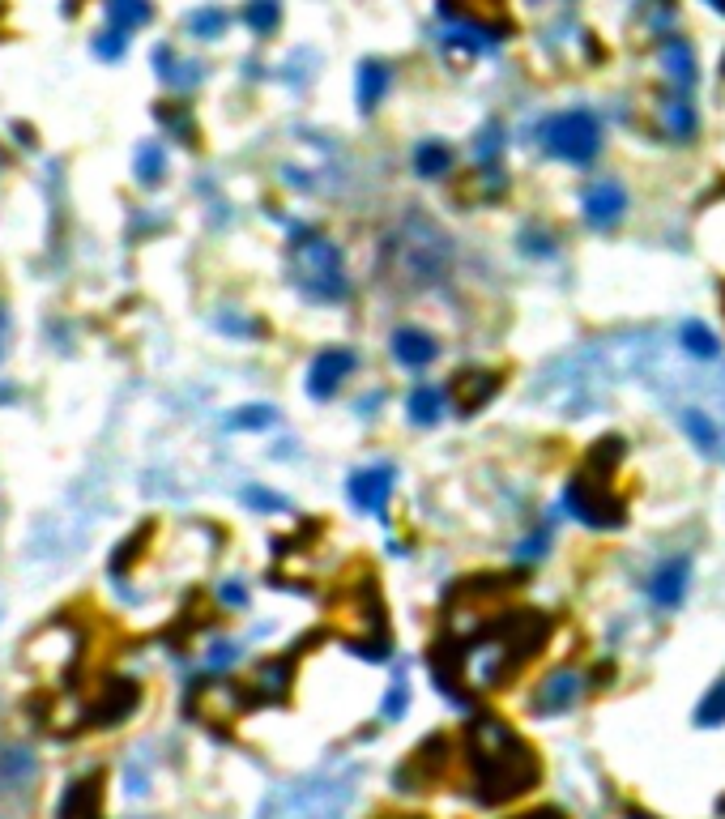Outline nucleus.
I'll return each instance as SVG.
<instances>
[{
	"label": "nucleus",
	"instance_id": "nucleus-37",
	"mask_svg": "<svg viewBox=\"0 0 725 819\" xmlns=\"http://www.w3.org/2000/svg\"><path fill=\"white\" fill-rule=\"evenodd\" d=\"M713 5H717V9H725V0H713Z\"/></svg>",
	"mask_w": 725,
	"mask_h": 819
},
{
	"label": "nucleus",
	"instance_id": "nucleus-5",
	"mask_svg": "<svg viewBox=\"0 0 725 819\" xmlns=\"http://www.w3.org/2000/svg\"><path fill=\"white\" fill-rule=\"evenodd\" d=\"M354 798L350 777H316V781H295L286 790L269 794L261 819H342Z\"/></svg>",
	"mask_w": 725,
	"mask_h": 819
},
{
	"label": "nucleus",
	"instance_id": "nucleus-4",
	"mask_svg": "<svg viewBox=\"0 0 725 819\" xmlns=\"http://www.w3.org/2000/svg\"><path fill=\"white\" fill-rule=\"evenodd\" d=\"M290 273H295V282L303 286V295L325 299V303L346 299V291H350L342 248H337L333 239H325L320 231H299L295 235V244H290Z\"/></svg>",
	"mask_w": 725,
	"mask_h": 819
},
{
	"label": "nucleus",
	"instance_id": "nucleus-20",
	"mask_svg": "<svg viewBox=\"0 0 725 819\" xmlns=\"http://www.w3.org/2000/svg\"><path fill=\"white\" fill-rule=\"evenodd\" d=\"M389 94V64L380 60H367L359 69V107L363 111H376V103Z\"/></svg>",
	"mask_w": 725,
	"mask_h": 819
},
{
	"label": "nucleus",
	"instance_id": "nucleus-2",
	"mask_svg": "<svg viewBox=\"0 0 725 819\" xmlns=\"http://www.w3.org/2000/svg\"><path fill=\"white\" fill-rule=\"evenodd\" d=\"M453 265V239H448L427 214L401 218V227L384 244V269L389 278L410 286V291H427Z\"/></svg>",
	"mask_w": 725,
	"mask_h": 819
},
{
	"label": "nucleus",
	"instance_id": "nucleus-35",
	"mask_svg": "<svg viewBox=\"0 0 725 819\" xmlns=\"http://www.w3.org/2000/svg\"><path fill=\"white\" fill-rule=\"evenodd\" d=\"M222 598H227L231 606H244V602H248V589H239V585H222Z\"/></svg>",
	"mask_w": 725,
	"mask_h": 819
},
{
	"label": "nucleus",
	"instance_id": "nucleus-33",
	"mask_svg": "<svg viewBox=\"0 0 725 819\" xmlns=\"http://www.w3.org/2000/svg\"><path fill=\"white\" fill-rule=\"evenodd\" d=\"M499 154V133L495 128H487V133H478V146H474V158L478 163H487L491 167V158Z\"/></svg>",
	"mask_w": 725,
	"mask_h": 819
},
{
	"label": "nucleus",
	"instance_id": "nucleus-25",
	"mask_svg": "<svg viewBox=\"0 0 725 819\" xmlns=\"http://www.w3.org/2000/svg\"><path fill=\"white\" fill-rule=\"evenodd\" d=\"M679 337H683V350L687 355H696V359H717L721 355V342L713 337V329L700 325V320H687Z\"/></svg>",
	"mask_w": 725,
	"mask_h": 819
},
{
	"label": "nucleus",
	"instance_id": "nucleus-14",
	"mask_svg": "<svg viewBox=\"0 0 725 819\" xmlns=\"http://www.w3.org/2000/svg\"><path fill=\"white\" fill-rule=\"evenodd\" d=\"M580 687H585V679H580L576 670H555L551 679L538 687L534 713H563V709H572L576 696H580Z\"/></svg>",
	"mask_w": 725,
	"mask_h": 819
},
{
	"label": "nucleus",
	"instance_id": "nucleus-22",
	"mask_svg": "<svg viewBox=\"0 0 725 819\" xmlns=\"http://www.w3.org/2000/svg\"><path fill=\"white\" fill-rule=\"evenodd\" d=\"M107 18H111L116 30L133 35L137 26L150 22V0H107Z\"/></svg>",
	"mask_w": 725,
	"mask_h": 819
},
{
	"label": "nucleus",
	"instance_id": "nucleus-15",
	"mask_svg": "<svg viewBox=\"0 0 725 819\" xmlns=\"http://www.w3.org/2000/svg\"><path fill=\"white\" fill-rule=\"evenodd\" d=\"M495 389H499V380L491 372H461L448 384V401H453L461 414H474V410H482V401L495 397Z\"/></svg>",
	"mask_w": 725,
	"mask_h": 819
},
{
	"label": "nucleus",
	"instance_id": "nucleus-1",
	"mask_svg": "<svg viewBox=\"0 0 725 819\" xmlns=\"http://www.w3.org/2000/svg\"><path fill=\"white\" fill-rule=\"evenodd\" d=\"M542 777L538 756L517 734L499 721H474L470 726V785L482 807L508 802L525 790H534Z\"/></svg>",
	"mask_w": 725,
	"mask_h": 819
},
{
	"label": "nucleus",
	"instance_id": "nucleus-21",
	"mask_svg": "<svg viewBox=\"0 0 725 819\" xmlns=\"http://www.w3.org/2000/svg\"><path fill=\"white\" fill-rule=\"evenodd\" d=\"M406 410H410V423H418V427L440 423L444 419V393L431 389V384H418V389L410 393V401H406Z\"/></svg>",
	"mask_w": 725,
	"mask_h": 819
},
{
	"label": "nucleus",
	"instance_id": "nucleus-18",
	"mask_svg": "<svg viewBox=\"0 0 725 819\" xmlns=\"http://www.w3.org/2000/svg\"><path fill=\"white\" fill-rule=\"evenodd\" d=\"M657 116H662V128L674 141H691V133H696V111H691L687 94H674V99H666L662 107H657Z\"/></svg>",
	"mask_w": 725,
	"mask_h": 819
},
{
	"label": "nucleus",
	"instance_id": "nucleus-27",
	"mask_svg": "<svg viewBox=\"0 0 725 819\" xmlns=\"http://www.w3.org/2000/svg\"><path fill=\"white\" fill-rule=\"evenodd\" d=\"M163 167H167V154L158 150L154 141L137 150V180L141 184H158V180H163Z\"/></svg>",
	"mask_w": 725,
	"mask_h": 819
},
{
	"label": "nucleus",
	"instance_id": "nucleus-34",
	"mask_svg": "<svg viewBox=\"0 0 725 819\" xmlns=\"http://www.w3.org/2000/svg\"><path fill=\"white\" fill-rule=\"evenodd\" d=\"M512 819H568L559 807H538V811H525V815H512Z\"/></svg>",
	"mask_w": 725,
	"mask_h": 819
},
{
	"label": "nucleus",
	"instance_id": "nucleus-24",
	"mask_svg": "<svg viewBox=\"0 0 725 819\" xmlns=\"http://www.w3.org/2000/svg\"><path fill=\"white\" fill-rule=\"evenodd\" d=\"M286 679H290V662H265L261 670H256V679H252V692L261 696V700H278L286 692Z\"/></svg>",
	"mask_w": 725,
	"mask_h": 819
},
{
	"label": "nucleus",
	"instance_id": "nucleus-3",
	"mask_svg": "<svg viewBox=\"0 0 725 819\" xmlns=\"http://www.w3.org/2000/svg\"><path fill=\"white\" fill-rule=\"evenodd\" d=\"M619 444L623 440H602L598 448H593L585 470L572 478L568 495H563V504L572 508V517L585 521L589 529H619L623 525V500L615 495V487H610V478H615V461L623 457Z\"/></svg>",
	"mask_w": 725,
	"mask_h": 819
},
{
	"label": "nucleus",
	"instance_id": "nucleus-26",
	"mask_svg": "<svg viewBox=\"0 0 725 819\" xmlns=\"http://www.w3.org/2000/svg\"><path fill=\"white\" fill-rule=\"evenodd\" d=\"M244 22L256 30V35H273L278 22H282V5H278V0H248Z\"/></svg>",
	"mask_w": 725,
	"mask_h": 819
},
{
	"label": "nucleus",
	"instance_id": "nucleus-17",
	"mask_svg": "<svg viewBox=\"0 0 725 819\" xmlns=\"http://www.w3.org/2000/svg\"><path fill=\"white\" fill-rule=\"evenodd\" d=\"M679 427H683V436L700 448V453H717V448H721V427L708 419V410L683 406V410H679Z\"/></svg>",
	"mask_w": 725,
	"mask_h": 819
},
{
	"label": "nucleus",
	"instance_id": "nucleus-28",
	"mask_svg": "<svg viewBox=\"0 0 725 819\" xmlns=\"http://www.w3.org/2000/svg\"><path fill=\"white\" fill-rule=\"evenodd\" d=\"M188 30L197 39H218L222 30H227V13H222V9H197L188 18Z\"/></svg>",
	"mask_w": 725,
	"mask_h": 819
},
{
	"label": "nucleus",
	"instance_id": "nucleus-9",
	"mask_svg": "<svg viewBox=\"0 0 725 819\" xmlns=\"http://www.w3.org/2000/svg\"><path fill=\"white\" fill-rule=\"evenodd\" d=\"M354 367H359L354 350H342V346L320 350V355L312 359V367H308V393H312L316 401H329V397L350 380Z\"/></svg>",
	"mask_w": 725,
	"mask_h": 819
},
{
	"label": "nucleus",
	"instance_id": "nucleus-30",
	"mask_svg": "<svg viewBox=\"0 0 725 819\" xmlns=\"http://www.w3.org/2000/svg\"><path fill=\"white\" fill-rule=\"evenodd\" d=\"M124 47H128V35H124V30H116V26L103 30V35L94 39V52H99L103 60H120V56H124Z\"/></svg>",
	"mask_w": 725,
	"mask_h": 819
},
{
	"label": "nucleus",
	"instance_id": "nucleus-32",
	"mask_svg": "<svg viewBox=\"0 0 725 819\" xmlns=\"http://www.w3.org/2000/svg\"><path fill=\"white\" fill-rule=\"evenodd\" d=\"M273 423V410L269 406H248L244 414H235L231 427H244V431H256V427H269Z\"/></svg>",
	"mask_w": 725,
	"mask_h": 819
},
{
	"label": "nucleus",
	"instance_id": "nucleus-19",
	"mask_svg": "<svg viewBox=\"0 0 725 819\" xmlns=\"http://www.w3.org/2000/svg\"><path fill=\"white\" fill-rule=\"evenodd\" d=\"M414 171L427 175V180H440V175L453 171V150L444 141H418L414 146Z\"/></svg>",
	"mask_w": 725,
	"mask_h": 819
},
{
	"label": "nucleus",
	"instance_id": "nucleus-6",
	"mask_svg": "<svg viewBox=\"0 0 725 819\" xmlns=\"http://www.w3.org/2000/svg\"><path fill=\"white\" fill-rule=\"evenodd\" d=\"M542 150L559 158V163H572V167H589L593 158L602 150V124L593 111H559L542 124Z\"/></svg>",
	"mask_w": 725,
	"mask_h": 819
},
{
	"label": "nucleus",
	"instance_id": "nucleus-13",
	"mask_svg": "<svg viewBox=\"0 0 725 819\" xmlns=\"http://www.w3.org/2000/svg\"><path fill=\"white\" fill-rule=\"evenodd\" d=\"M687 576H691V564L683 555H674V559H666L662 568L653 572V581H649V598L657 602V606H679L683 598H687Z\"/></svg>",
	"mask_w": 725,
	"mask_h": 819
},
{
	"label": "nucleus",
	"instance_id": "nucleus-29",
	"mask_svg": "<svg viewBox=\"0 0 725 819\" xmlns=\"http://www.w3.org/2000/svg\"><path fill=\"white\" fill-rule=\"evenodd\" d=\"M696 721H700V726H721V721H725V679H721V683L713 687V692H708V696L700 700Z\"/></svg>",
	"mask_w": 725,
	"mask_h": 819
},
{
	"label": "nucleus",
	"instance_id": "nucleus-7",
	"mask_svg": "<svg viewBox=\"0 0 725 819\" xmlns=\"http://www.w3.org/2000/svg\"><path fill=\"white\" fill-rule=\"evenodd\" d=\"M137 704H141L137 679H107L94 687L90 704L82 709V726H116V721L133 717Z\"/></svg>",
	"mask_w": 725,
	"mask_h": 819
},
{
	"label": "nucleus",
	"instance_id": "nucleus-31",
	"mask_svg": "<svg viewBox=\"0 0 725 819\" xmlns=\"http://www.w3.org/2000/svg\"><path fill=\"white\" fill-rule=\"evenodd\" d=\"M406 700H410V687H406V679H397V683L389 687V696H384V704H380V717L397 721L401 713H406Z\"/></svg>",
	"mask_w": 725,
	"mask_h": 819
},
{
	"label": "nucleus",
	"instance_id": "nucleus-16",
	"mask_svg": "<svg viewBox=\"0 0 725 819\" xmlns=\"http://www.w3.org/2000/svg\"><path fill=\"white\" fill-rule=\"evenodd\" d=\"M662 73H666L679 90H691V86H696V52H691V43H687V39L670 35V39L662 43Z\"/></svg>",
	"mask_w": 725,
	"mask_h": 819
},
{
	"label": "nucleus",
	"instance_id": "nucleus-8",
	"mask_svg": "<svg viewBox=\"0 0 725 819\" xmlns=\"http://www.w3.org/2000/svg\"><path fill=\"white\" fill-rule=\"evenodd\" d=\"M393 483H397L393 465H367V470H354V474H350L346 495H350L354 508H363V512H372V517H380V512L389 508Z\"/></svg>",
	"mask_w": 725,
	"mask_h": 819
},
{
	"label": "nucleus",
	"instance_id": "nucleus-12",
	"mask_svg": "<svg viewBox=\"0 0 725 819\" xmlns=\"http://www.w3.org/2000/svg\"><path fill=\"white\" fill-rule=\"evenodd\" d=\"M393 359L401 367H410V372H423L427 363H435V355H440V346H435V337L427 329H418V325H401L393 333Z\"/></svg>",
	"mask_w": 725,
	"mask_h": 819
},
{
	"label": "nucleus",
	"instance_id": "nucleus-23",
	"mask_svg": "<svg viewBox=\"0 0 725 819\" xmlns=\"http://www.w3.org/2000/svg\"><path fill=\"white\" fill-rule=\"evenodd\" d=\"M154 64H158V77H163V82H171V86H192V82L201 77V73H197L201 64L180 60V56L171 52V47H158V52H154Z\"/></svg>",
	"mask_w": 725,
	"mask_h": 819
},
{
	"label": "nucleus",
	"instance_id": "nucleus-11",
	"mask_svg": "<svg viewBox=\"0 0 725 819\" xmlns=\"http://www.w3.org/2000/svg\"><path fill=\"white\" fill-rule=\"evenodd\" d=\"M580 210H585V218L593 222V227H615V222L623 218V210H627V192L615 180H598V184L585 188Z\"/></svg>",
	"mask_w": 725,
	"mask_h": 819
},
{
	"label": "nucleus",
	"instance_id": "nucleus-36",
	"mask_svg": "<svg viewBox=\"0 0 725 819\" xmlns=\"http://www.w3.org/2000/svg\"><path fill=\"white\" fill-rule=\"evenodd\" d=\"M0 355H5V312H0Z\"/></svg>",
	"mask_w": 725,
	"mask_h": 819
},
{
	"label": "nucleus",
	"instance_id": "nucleus-38",
	"mask_svg": "<svg viewBox=\"0 0 725 819\" xmlns=\"http://www.w3.org/2000/svg\"><path fill=\"white\" fill-rule=\"evenodd\" d=\"M627 819H644V815H627Z\"/></svg>",
	"mask_w": 725,
	"mask_h": 819
},
{
	"label": "nucleus",
	"instance_id": "nucleus-10",
	"mask_svg": "<svg viewBox=\"0 0 725 819\" xmlns=\"http://www.w3.org/2000/svg\"><path fill=\"white\" fill-rule=\"evenodd\" d=\"M56 819H103V773H86L64 785Z\"/></svg>",
	"mask_w": 725,
	"mask_h": 819
}]
</instances>
